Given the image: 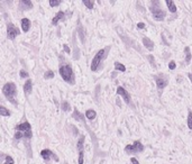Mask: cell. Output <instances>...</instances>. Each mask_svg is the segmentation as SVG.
Returning <instances> with one entry per match:
<instances>
[{
    "label": "cell",
    "instance_id": "1",
    "mask_svg": "<svg viewBox=\"0 0 192 164\" xmlns=\"http://www.w3.org/2000/svg\"><path fill=\"white\" fill-rule=\"evenodd\" d=\"M2 92L6 96L8 100L10 101L11 104H14L16 106L17 101H16V95H17V88H16V84L14 82H8L4 85L2 88Z\"/></svg>",
    "mask_w": 192,
    "mask_h": 164
},
{
    "label": "cell",
    "instance_id": "2",
    "mask_svg": "<svg viewBox=\"0 0 192 164\" xmlns=\"http://www.w3.org/2000/svg\"><path fill=\"white\" fill-rule=\"evenodd\" d=\"M21 137H26V138H31V130L29 123H23L17 126V132L15 134L16 140H19Z\"/></svg>",
    "mask_w": 192,
    "mask_h": 164
},
{
    "label": "cell",
    "instance_id": "3",
    "mask_svg": "<svg viewBox=\"0 0 192 164\" xmlns=\"http://www.w3.org/2000/svg\"><path fill=\"white\" fill-rule=\"evenodd\" d=\"M60 74L63 78V80L67 81V83L70 84H74L75 80H74V73L72 71L70 65H62L60 68Z\"/></svg>",
    "mask_w": 192,
    "mask_h": 164
},
{
    "label": "cell",
    "instance_id": "4",
    "mask_svg": "<svg viewBox=\"0 0 192 164\" xmlns=\"http://www.w3.org/2000/svg\"><path fill=\"white\" fill-rule=\"evenodd\" d=\"M158 1H153L152 2V6L149 7V9H151V11H152V14H153V17L155 20H163L165 18V11L164 10H162L161 7L158 6Z\"/></svg>",
    "mask_w": 192,
    "mask_h": 164
},
{
    "label": "cell",
    "instance_id": "5",
    "mask_svg": "<svg viewBox=\"0 0 192 164\" xmlns=\"http://www.w3.org/2000/svg\"><path fill=\"white\" fill-rule=\"evenodd\" d=\"M109 48L110 47H106V48H103V50H100V51L96 54V56H94L93 60H92V63H91V70H92V71H96V70L99 68V65L101 63L103 56L106 55V53L109 51Z\"/></svg>",
    "mask_w": 192,
    "mask_h": 164
},
{
    "label": "cell",
    "instance_id": "6",
    "mask_svg": "<svg viewBox=\"0 0 192 164\" xmlns=\"http://www.w3.org/2000/svg\"><path fill=\"white\" fill-rule=\"evenodd\" d=\"M125 151L127 153H139V152H143L144 151V146L142 144L139 140H135V143L133 145H127L125 147Z\"/></svg>",
    "mask_w": 192,
    "mask_h": 164
},
{
    "label": "cell",
    "instance_id": "7",
    "mask_svg": "<svg viewBox=\"0 0 192 164\" xmlns=\"http://www.w3.org/2000/svg\"><path fill=\"white\" fill-rule=\"evenodd\" d=\"M19 34V29L14 26L12 24H8V27H7V35L8 37L10 38V40H15V37L17 36Z\"/></svg>",
    "mask_w": 192,
    "mask_h": 164
},
{
    "label": "cell",
    "instance_id": "8",
    "mask_svg": "<svg viewBox=\"0 0 192 164\" xmlns=\"http://www.w3.org/2000/svg\"><path fill=\"white\" fill-rule=\"evenodd\" d=\"M84 136H81V138L78 142V150H79V164H83V145H84Z\"/></svg>",
    "mask_w": 192,
    "mask_h": 164
},
{
    "label": "cell",
    "instance_id": "9",
    "mask_svg": "<svg viewBox=\"0 0 192 164\" xmlns=\"http://www.w3.org/2000/svg\"><path fill=\"white\" fill-rule=\"evenodd\" d=\"M41 155H42V157H43L45 161H48L50 159H51V157H53V159H54L56 162L59 161V157L55 155V154L52 152L51 150H43V151L41 152Z\"/></svg>",
    "mask_w": 192,
    "mask_h": 164
},
{
    "label": "cell",
    "instance_id": "10",
    "mask_svg": "<svg viewBox=\"0 0 192 164\" xmlns=\"http://www.w3.org/2000/svg\"><path fill=\"white\" fill-rule=\"evenodd\" d=\"M117 95H118V96H122V99L125 100L126 104H129V102H130L129 95H128V92L126 91V90L122 88V87H119V88L117 89Z\"/></svg>",
    "mask_w": 192,
    "mask_h": 164
},
{
    "label": "cell",
    "instance_id": "11",
    "mask_svg": "<svg viewBox=\"0 0 192 164\" xmlns=\"http://www.w3.org/2000/svg\"><path fill=\"white\" fill-rule=\"evenodd\" d=\"M156 85H157V89L158 90H162L163 88L166 87V84H168V79L164 78V76H156Z\"/></svg>",
    "mask_w": 192,
    "mask_h": 164
},
{
    "label": "cell",
    "instance_id": "12",
    "mask_svg": "<svg viewBox=\"0 0 192 164\" xmlns=\"http://www.w3.org/2000/svg\"><path fill=\"white\" fill-rule=\"evenodd\" d=\"M21 27H23V31L25 33H27L31 28V20L28 18H23L21 19Z\"/></svg>",
    "mask_w": 192,
    "mask_h": 164
},
{
    "label": "cell",
    "instance_id": "13",
    "mask_svg": "<svg viewBox=\"0 0 192 164\" xmlns=\"http://www.w3.org/2000/svg\"><path fill=\"white\" fill-rule=\"evenodd\" d=\"M65 14L63 11H59L56 15H55V17L53 18V20H52V24L53 25H57V23H59L60 20H62V19H64L65 18V16H64Z\"/></svg>",
    "mask_w": 192,
    "mask_h": 164
},
{
    "label": "cell",
    "instance_id": "14",
    "mask_svg": "<svg viewBox=\"0 0 192 164\" xmlns=\"http://www.w3.org/2000/svg\"><path fill=\"white\" fill-rule=\"evenodd\" d=\"M19 5H20V8L25 10V9H31L33 7V4H31V1L29 0H20L19 1Z\"/></svg>",
    "mask_w": 192,
    "mask_h": 164
},
{
    "label": "cell",
    "instance_id": "15",
    "mask_svg": "<svg viewBox=\"0 0 192 164\" xmlns=\"http://www.w3.org/2000/svg\"><path fill=\"white\" fill-rule=\"evenodd\" d=\"M143 44H144V46H145L147 50H149V51H152L154 47V43L149 40L148 37H144V38H143Z\"/></svg>",
    "mask_w": 192,
    "mask_h": 164
},
{
    "label": "cell",
    "instance_id": "16",
    "mask_svg": "<svg viewBox=\"0 0 192 164\" xmlns=\"http://www.w3.org/2000/svg\"><path fill=\"white\" fill-rule=\"evenodd\" d=\"M86 117L88 118L89 120H93L96 117H97V112L92 110V109H89V110H86Z\"/></svg>",
    "mask_w": 192,
    "mask_h": 164
},
{
    "label": "cell",
    "instance_id": "17",
    "mask_svg": "<svg viewBox=\"0 0 192 164\" xmlns=\"http://www.w3.org/2000/svg\"><path fill=\"white\" fill-rule=\"evenodd\" d=\"M24 91H25V93H27V95L31 93V80L26 81V83L24 85Z\"/></svg>",
    "mask_w": 192,
    "mask_h": 164
},
{
    "label": "cell",
    "instance_id": "18",
    "mask_svg": "<svg viewBox=\"0 0 192 164\" xmlns=\"http://www.w3.org/2000/svg\"><path fill=\"white\" fill-rule=\"evenodd\" d=\"M166 5H168V7H169L171 12L177 11V7H175V5H174V1H172V0H166Z\"/></svg>",
    "mask_w": 192,
    "mask_h": 164
},
{
    "label": "cell",
    "instance_id": "19",
    "mask_svg": "<svg viewBox=\"0 0 192 164\" xmlns=\"http://www.w3.org/2000/svg\"><path fill=\"white\" fill-rule=\"evenodd\" d=\"M184 53H185V63L189 64V62L191 61V53H190V48L188 46L184 48Z\"/></svg>",
    "mask_w": 192,
    "mask_h": 164
},
{
    "label": "cell",
    "instance_id": "20",
    "mask_svg": "<svg viewBox=\"0 0 192 164\" xmlns=\"http://www.w3.org/2000/svg\"><path fill=\"white\" fill-rule=\"evenodd\" d=\"M115 68H116V70L120 71V72H125V71H126L125 65H124V64H122V63H119V62H116V63H115Z\"/></svg>",
    "mask_w": 192,
    "mask_h": 164
},
{
    "label": "cell",
    "instance_id": "21",
    "mask_svg": "<svg viewBox=\"0 0 192 164\" xmlns=\"http://www.w3.org/2000/svg\"><path fill=\"white\" fill-rule=\"evenodd\" d=\"M83 4L86 6V8H89V9H92L93 8V5H94V1L93 0H83Z\"/></svg>",
    "mask_w": 192,
    "mask_h": 164
},
{
    "label": "cell",
    "instance_id": "22",
    "mask_svg": "<svg viewBox=\"0 0 192 164\" xmlns=\"http://www.w3.org/2000/svg\"><path fill=\"white\" fill-rule=\"evenodd\" d=\"M0 114H1V116H9V115H10V111H9L8 109L5 108L4 106H1V107H0Z\"/></svg>",
    "mask_w": 192,
    "mask_h": 164
},
{
    "label": "cell",
    "instance_id": "23",
    "mask_svg": "<svg viewBox=\"0 0 192 164\" xmlns=\"http://www.w3.org/2000/svg\"><path fill=\"white\" fill-rule=\"evenodd\" d=\"M44 78H45V79H52V78H54V72H53V71H51V70H48V71H46V72H45V74H44Z\"/></svg>",
    "mask_w": 192,
    "mask_h": 164
},
{
    "label": "cell",
    "instance_id": "24",
    "mask_svg": "<svg viewBox=\"0 0 192 164\" xmlns=\"http://www.w3.org/2000/svg\"><path fill=\"white\" fill-rule=\"evenodd\" d=\"M188 127L190 129H192V112L189 111V115H188Z\"/></svg>",
    "mask_w": 192,
    "mask_h": 164
},
{
    "label": "cell",
    "instance_id": "25",
    "mask_svg": "<svg viewBox=\"0 0 192 164\" xmlns=\"http://www.w3.org/2000/svg\"><path fill=\"white\" fill-rule=\"evenodd\" d=\"M62 109L64 110V111H69L71 109V107H70V105H69V102H67V101H64L62 104Z\"/></svg>",
    "mask_w": 192,
    "mask_h": 164
},
{
    "label": "cell",
    "instance_id": "26",
    "mask_svg": "<svg viewBox=\"0 0 192 164\" xmlns=\"http://www.w3.org/2000/svg\"><path fill=\"white\" fill-rule=\"evenodd\" d=\"M61 0H50V5H51L52 7H56V6H59L61 5Z\"/></svg>",
    "mask_w": 192,
    "mask_h": 164
},
{
    "label": "cell",
    "instance_id": "27",
    "mask_svg": "<svg viewBox=\"0 0 192 164\" xmlns=\"http://www.w3.org/2000/svg\"><path fill=\"white\" fill-rule=\"evenodd\" d=\"M4 164H15V163H14L12 157H10V156H7V157H6V162H5Z\"/></svg>",
    "mask_w": 192,
    "mask_h": 164
},
{
    "label": "cell",
    "instance_id": "28",
    "mask_svg": "<svg viewBox=\"0 0 192 164\" xmlns=\"http://www.w3.org/2000/svg\"><path fill=\"white\" fill-rule=\"evenodd\" d=\"M20 78H23V79H26V78H28V73L26 72V71L21 70V71H20Z\"/></svg>",
    "mask_w": 192,
    "mask_h": 164
},
{
    "label": "cell",
    "instance_id": "29",
    "mask_svg": "<svg viewBox=\"0 0 192 164\" xmlns=\"http://www.w3.org/2000/svg\"><path fill=\"white\" fill-rule=\"evenodd\" d=\"M169 68L171 69V70H174V69H175V62H174V61H171V62H170Z\"/></svg>",
    "mask_w": 192,
    "mask_h": 164
},
{
    "label": "cell",
    "instance_id": "30",
    "mask_svg": "<svg viewBox=\"0 0 192 164\" xmlns=\"http://www.w3.org/2000/svg\"><path fill=\"white\" fill-rule=\"evenodd\" d=\"M137 27L139 28V29H142V28H145V24H144V23H138Z\"/></svg>",
    "mask_w": 192,
    "mask_h": 164
},
{
    "label": "cell",
    "instance_id": "31",
    "mask_svg": "<svg viewBox=\"0 0 192 164\" xmlns=\"http://www.w3.org/2000/svg\"><path fill=\"white\" fill-rule=\"evenodd\" d=\"M64 50H65V52H67V54H70V53H71L70 48H69V46H67V45H64Z\"/></svg>",
    "mask_w": 192,
    "mask_h": 164
},
{
    "label": "cell",
    "instance_id": "32",
    "mask_svg": "<svg viewBox=\"0 0 192 164\" xmlns=\"http://www.w3.org/2000/svg\"><path fill=\"white\" fill-rule=\"evenodd\" d=\"M130 161H132V164H139V163H138V161L136 160V159H132Z\"/></svg>",
    "mask_w": 192,
    "mask_h": 164
},
{
    "label": "cell",
    "instance_id": "33",
    "mask_svg": "<svg viewBox=\"0 0 192 164\" xmlns=\"http://www.w3.org/2000/svg\"><path fill=\"white\" fill-rule=\"evenodd\" d=\"M189 78H190V80H191V82H192V73H190V74H189Z\"/></svg>",
    "mask_w": 192,
    "mask_h": 164
}]
</instances>
